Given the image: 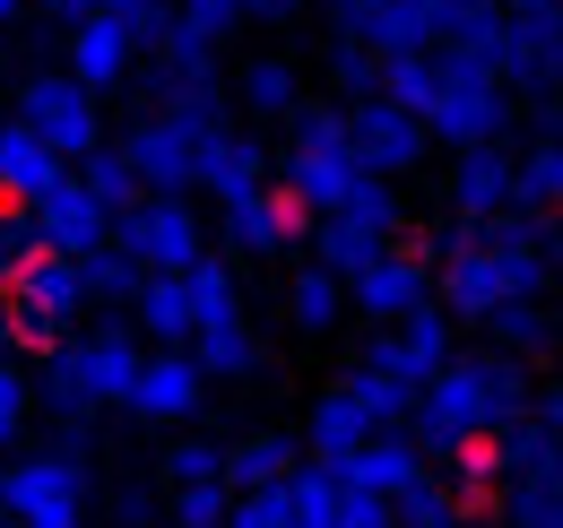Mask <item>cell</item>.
I'll list each match as a JSON object with an SVG mask.
<instances>
[{
    "instance_id": "e575fe53",
    "label": "cell",
    "mask_w": 563,
    "mask_h": 528,
    "mask_svg": "<svg viewBox=\"0 0 563 528\" xmlns=\"http://www.w3.org/2000/svg\"><path fill=\"white\" fill-rule=\"evenodd\" d=\"M78 286H87V304H131V295H140V261L104 234L96 252H78Z\"/></svg>"
},
{
    "instance_id": "b9f144b4",
    "label": "cell",
    "mask_w": 563,
    "mask_h": 528,
    "mask_svg": "<svg viewBox=\"0 0 563 528\" xmlns=\"http://www.w3.org/2000/svg\"><path fill=\"white\" fill-rule=\"evenodd\" d=\"M96 9H104L140 53H156V44H165V26H174V0H96Z\"/></svg>"
},
{
    "instance_id": "5bb4252c",
    "label": "cell",
    "mask_w": 563,
    "mask_h": 528,
    "mask_svg": "<svg viewBox=\"0 0 563 528\" xmlns=\"http://www.w3.org/2000/svg\"><path fill=\"white\" fill-rule=\"evenodd\" d=\"M303 226H312V217H303V208H295L278 183H261V191H243V199H225V208H217L225 252H261V261H269V252H286Z\"/></svg>"
},
{
    "instance_id": "7bdbcfd3",
    "label": "cell",
    "mask_w": 563,
    "mask_h": 528,
    "mask_svg": "<svg viewBox=\"0 0 563 528\" xmlns=\"http://www.w3.org/2000/svg\"><path fill=\"white\" fill-rule=\"evenodd\" d=\"M26 407H35V382H26V364L0 346V451L26 433Z\"/></svg>"
},
{
    "instance_id": "74e56055",
    "label": "cell",
    "mask_w": 563,
    "mask_h": 528,
    "mask_svg": "<svg viewBox=\"0 0 563 528\" xmlns=\"http://www.w3.org/2000/svg\"><path fill=\"white\" fill-rule=\"evenodd\" d=\"M35 261H44V226H35V208H0V295H9Z\"/></svg>"
},
{
    "instance_id": "f907efd6",
    "label": "cell",
    "mask_w": 563,
    "mask_h": 528,
    "mask_svg": "<svg viewBox=\"0 0 563 528\" xmlns=\"http://www.w3.org/2000/svg\"><path fill=\"white\" fill-rule=\"evenodd\" d=\"M547 268L563 277V217H547Z\"/></svg>"
},
{
    "instance_id": "7c38bea8",
    "label": "cell",
    "mask_w": 563,
    "mask_h": 528,
    "mask_svg": "<svg viewBox=\"0 0 563 528\" xmlns=\"http://www.w3.org/2000/svg\"><path fill=\"white\" fill-rule=\"evenodd\" d=\"M200 398H209V373L191 364V346H156V355L140 364V382H131L122 407H131L140 425H191Z\"/></svg>"
},
{
    "instance_id": "7a4b0ae2",
    "label": "cell",
    "mask_w": 563,
    "mask_h": 528,
    "mask_svg": "<svg viewBox=\"0 0 563 528\" xmlns=\"http://www.w3.org/2000/svg\"><path fill=\"white\" fill-rule=\"evenodd\" d=\"M147 346L131 321H96V330H70L53 355H44V398L62 416H96V407H122L131 382H140Z\"/></svg>"
},
{
    "instance_id": "3957f363",
    "label": "cell",
    "mask_w": 563,
    "mask_h": 528,
    "mask_svg": "<svg viewBox=\"0 0 563 528\" xmlns=\"http://www.w3.org/2000/svg\"><path fill=\"white\" fill-rule=\"evenodd\" d=\"M433 62H442V53H433ZM511 122H520V105H511L503 78H477V69H451V62H442L433 105H424V139H442V147L460 156V147H503Z\"/></svg>"
},
{
    "instance_id": "484cf974",
    "label": "cell",
    "mask_w": 563,
    "mask_h": 528,
    "mask_svg": "<svg viewBox=\"0 0 563 528\" xmlns=\"http://www.w3.org/2000/svg\"><path fill=\"white\" fill-rule=\"evenodd\" d=\"M511 208L520 217H563V139H529L511 156Z\"/></svg>"
},
{
    "instance_id": "681fc988",
    "label": "cell",
    "mask_w": 563,
    "mask_h": 528,
    "mask_svg": "<svg viewBox=\"0 0 563 528\" xmlns=\"http://www.w3.org/2000/svg\"><path fill=\"white\" fill-rule=\"evenodd\" d=\"M35 9H44V18H62V26H78V18L96 9V0H35Z\"/></svg>"
},
{
    "instance_id": "9f6ffc18",
    "label": "cell",
    "mask_w": 563,
    "mask_h": 528,
    "mask_svg": "<svg viewBox=\"0 0 563 528\" xmlns=\"http://www.w3.org/2000/svg\"><path fill=\"white\" fill-rule=\"evenodd\" d=\"M165 528H174V520H165Z\"/></svg>"
},
{
    "instance_id": "c3c4849f",
    "label": "cell",
    "mask_w": 563,
    "mask_h": 528,
    "mask_svg": "<svg viewBox=\"0 0 563 528\" xmlns=\"http://www.w3.org/2000/svg\"><path fill=\"white\" fill-rule=\"evenodd\" d=\"M303 0H243V18H261V26H278V18H295Z\"/></svg>"
},
{
    "instance_id": "d590c367",
    "label": "cell",
    "mask_w": 563,
    "mask_h": 528,
    "mask_svg": "<svg viewBox=\"0 0 563 528\" xmlns=\"http://www.w3.org/2000/svg\"><path fill=\"white\" fill-rule=\"evenodd\" d=\"M390 243H373L364 226H347V217H312V261L330 268V277H355L364 261H382Z\"/></svg>"
},
{
    "instance_id": "bcb514c9",
    "label": "cell",
    "mask_w": 563,
    "mask_h": 528,
    "mask_svg": "<svg viewBox=\"0 0 563 528\" xmlns=\"http://www.w3.org/2000/svg\"><path fill=\"white\" fill-rule=\"evenodd\" d=\"M225 503H234L225 485H183L174 494V528H225Z\"/></svg>"
},
{
    "instance_id": "603a6c76",
    "label": "cell",
    "mask_w": 563,
    "mask_h": 528,
    "mask_svg": "<svg viewBox=\"0 0 563 528\" xmlns=\"http://www.w3.org/2000/svg\"><path fill=\"white\" fill-rule=\"evenodd\" d=\"M131 330L156 338V346H191L200 312H191V277H140L131 295Z\"/></svg>"
},
{
    "instance_id": "52a82bcc",
    "label": "cell",
    "mask_w": 563,
    "mask_h": 528,
    "mask_svg": "<svg viewBox=\"0 0 563 528\" xmlns=\"http://www.w3.org/2000/svg\"><path fill=\"white\" fill-rule=\"evenodd\" d=\"M18 122L44 139L62 165H78V156H96V147H104V105L78 87L70 69H35V78L18 87Z\"/></svg>"
},
{
    "instance_id": "8992f818",
    "label": "cell",
    "mask_w": 563,
    "mask_h": 528,
    "mask_svg": "<svg viewBox=\"0 0 563 528\" xmlns=\"http://www.w3.org/2000/svg\"><path fill=\"white\" fill-rule=\"evenodd\" d=\"M113 243L140 261V277H183L191 261H209L200 208H191V199H165V191H147L140 208H122V217H113Z\"/></svg>"
},
{
    "instance_id": "6da1fadb",
    "label": "cell",
    "mask_w": 563,
    "mask_h": 528,
    "mask_svg": "<svg viewBox=\"0 0 563 528\" xmlns=\"http://www.w3.org/2000/svg\"><path fill=\"white\" fill-rule=\"evenodd\" d=\"M520 416H529V364L503 355V346H460V355L417 391L408 433H417L424 460H460V451L494 442V433L520 425Z\"/></svg>"
},
{
    "instance_id": "f6af8a7d",
    "label": "cell",
    "mask_w": 563,
    "mask_h": 528,
    "mask_svg": "<svg viewBox=\"0 0 563 528\" xmlns=\"http://www.w3.org/2000/svg\"><path fill=\"white\" fill-rule=\"evenodd\" d=\"M225 528H295V520H286V485L234 494V503H225Z\"/></svg>"
},
{
    "instance_id": "d6986e66",
    "label": "cell",
    "mask_w": 563,
    "mask_h": 528,
    "mask_svg": "<svg viewBox=\"0 0 563 528\" xmlns=\"http://www.w3.org/2000/svg\"><path fill=\"white\" fill-rule=\"evenodd\" d=\"M62 174H70V165L26 131V122H0V208H35Z\"/></svg>"
},
{
    "instance_id": "ab89813d",
    "label": "cell",
    "mask_w": 563,
    "mask_h": 528,
    "mask_svg": "<svg viewBox=\"0 0 563 528\" xmlns=\"http://www.w3.org/2000/svg\"><path fill=\"white\" fill-rule=\"evenodd\" d=\"M225 476V442H209V433H183L174 451H165V485L183 494V485H217Z\"/></svg>"
},
{
    "instance_id": "9a60e30c",
    "label": "cell",
    "mask_w": 563,
    "mask_h": 528,
    "mask_svg": "<svg viewBox=\"0 0 563 528\" xmlns=\"http://www.w3.org/2000/svg\"><path fill=\"white\" fill-rule=\"evenodd\" d=\"M355 183H364V165H355L347 139H339V147H286V183L278 191L295 199L303 217H339Z\"/></svg>"
},
{
    "instance_id": "d4e9b609",
    "label": "cell",
    "mask_w": 563,
    "mask_h": 528,
    "mask_svg": "<svg viewBox=\"0 0 563 528\" xmlns=\"http://www.w3.org/2000/svg\"><path fill=\"white\" fill-rule=\"evenodd\" d=\"M477 330H486V346H503V355H520V364H529V355H555V330H563V321L538 304V295H511V304H494Z\"/></svg>"
},
{
    "instance_id": "2e32d148",
    "label": "cell",
    "mask_w": 563,
    "mask_h": 528,
    "mask_svg": "<svg viewBox=\"0 0 563 528\" xmlns=\"http://www.w3.org/2000/svg\"><path fill=\"white\" fill-rule=\"evenodd\" d=\"M131 69H140V44H131L104 9H87V18L70 26V78L87 87V96H113Z\"/></svg>"
},
{
    "instance_id": "e0dca14e",
    "label": "cell",
    "mask_w": 563,
    "mask_h": 528,
    "mask_svg": "<svg viewBox=\"0 0 563 528\" xmlns=\"http://www.w3.org/2000/svg\"><path fill=\"white\" fill-rule=\"evenodd\" d=\"M261 183H269V147H261L252 131H234V122H225V131L200 139V183H191V191H209L217 208H225V199L261 191Z\"/></svg>"
},
{
    "instance_id": "db71d44e",
    "label": "cell",
    "mask_w": 563,
    "mask_h": 528,
    "mask_svg": "<svg viewBox=\"0 0 563 528\" xmlns=\"http://www.w3.org/2000/svg\"><path fill=\"white\" fill-rule=\"evenodd\" d=\"M18 9H26V0H0V26H9V18H18Z\"/></svg>"
},
{
    "instance_id": "30bf717a",
    "label": "cell",
    "mask_w": 563,
    "mask_h": 528,
    "mask_svg": "<svg viewBox=\"0 0 563 528\" xmlns=\"http://www.w3.org/2000/svg\"><path fill=\"white\" fill-rule=\"evenodd\" d=\"M200 139H209V131H191V122H174V113H140L131 139H122V156H131L140 191L191 199V183H200Z\"/></svg>"
},
{
    "instance_id": "f5cc1de1",
    "label": "cell",
    "mask_w": 563,
    "mask_h": 528,
    "mask_svg": "<svg viewBox=\"0 0 563 528\" xmlns=\"http://www.w3.org/2000/svg\"><path fill=\"white\" fill-rule=\"evenodd\" d=\"M460 528H503V520H494V512H468V520H460Z\"/></svg>"
},
{
    "instance_id": "44dd1931",
    "label": "cell",
    "mask_w": 563,
    "mask_h": 528,
    "mask_svg": "<svg viewBox=\"0 0 563 528\" xmlns=\"http://www.w3.org/2000/svg\"><path fill=\"white\" fill-rule=\"evenodd\" d=\"M511 208V147H460L451 156V217H503Z\"/></svg>"
},
{
    "instance_id": "4316f807",
    "label": "cell",
    "mask_w": 563,
    "mask_h": 528,
    "mask_svg": "<svg viewBox=\"0 0 563 528\" xmlns=\"http://www.w3.org/2000/svg\"><path fill=\"white\" fill-rule=\"evenodd\" d=\"M364 442H373V425H364V407H355L347 391H321L312 398V416H303V451H312V460H347V451H364Z\"/></svg>"
},
{
    "instance_id": "cb8c5ba5",
    "label": "cell",
    "mask_w": 563,
    "mask_h": 528,
    "mask_svg": "<svg viewBox=\"0 0 563 528\" xmlns=\"http://www.w3.org/2000/svg\"><path fill=\"white\" fill-rule=\"evenodd\" d=\"M303 468V442H286V433H243V442H225V494H261V485H286Z\"/></svg>"
},
{
    "instance_id": "277c9868",
    "label": "cell",
    "mask_w": 563,
    "mask_h": 528,
    "mask_svg": "<svg viewBox=\"0 0 563 528\" xmlns=\"http://www.w3.org/2000/svg\"><path fill=\"white\" fill-rule=\"evenodd\" d=\"M78 312H87V286H78V261H70V252H44V261L0 295V330L18 338V346H44V355L78 330Z\"/></svg>"
},
{
    "instance_id": "60d3db41",
    "label": "cell",
    "mask_w": 563,
    "mask_h": 528,
    "mask_svg": "<svg viewBox=\"0 0 563 528\" xmlns=\"http://www.w3.org/2000/svg\"><path fill=\"white\" fill-rule=\"evenodd\" d=\"M243 26V0H174V35H191V44H225Z\"/></svg>"
},
{
    "instance_id": "5b68a950",
    "label": "cell",
    "mask_w": 563,
    "mask_h": 528,
    "mask_svg": "<svg viewBox=\"0 0 563 528\" xmlns=\"http://www.w3.org/2000/svg\"><path fill=\"white\" fill-rule=\"evenodd\" d=\"M0 512L18 528H78L87 512V460L78 451H26L0 468Z\"/></svg>"
},
{
    "instance_id": "ee69618b",
    "label": "cell",
    "mask_w": 563,
    "mask_h": 528,
    "mask_svg": "<svg viewBox=\"0 0 563 528\" xmlns=\"http://www.w3.org/2000/svg\"><path fill=\"white\" fill-rule=\"evenodd\" d=\"M330 78H339V96H347V105L382 96V62H373L364 44H339V53H330Z\"/></svg>"
},
{
    "instance_id": "d6a6232c",
    "label": "cell",
    "mask_w": 563,
    "mask_h": 528,
    "mask_svg": "<svg viewBox=\"0 0 563 528\" xmlns=\"http://www.w3.org/2000/svg\"><path fill=\"white\" fill-rule=\"evenodd\" d=\"M78 174V191L96 199V208H104V217H122V208H140V174H131V156H122V147H96V156H78L70 165Z\"/></svg>"
},
{
    "instance_id": "836d02e7",
    "label": "cell",
    "mask_w": 563,
    "mask_h": 528,
    "mask_svg": "<svg viewBox=\"0 0 563 528\" xmlns=\"http://www.w3.org/2000/svg\"><path fill=\"white\" fill-rule=\"evenodd\" d=\"M339 217H347V226H364L373 243H399V234H408V199H399V183H382V174H364Z\"/></svg>"
},
{
    "instance_id": "7402d4cb",
    "label": "cell",
    "mask_w": 563,
    "mask_h": 528,
    "mask_svg": "<svg viewBox=\"0 0 563 528\" xmlns=\"http://www.w3.org/2000/svg\"><path fill=\"white\" fill-rule=\"evenodd\" d=\"M191 364H200L209 382H252V373L269 364V346H261V330H252L243 312H225V321H200V330H191Z\"/></svg>"
},
{
    "instance_id": "ac0fdd59",
    "label": "cell",
    "mask_w": 563,
    "mask_h": 528,
    "mask_svg": "<svg viewBox=\"0 0 563 528\" xmlns=\"http://www.w3.org/2000/svg\"><path fill=\"white\" fill-rule=\"evenodd\" d=\"M35 226H44V252H70V261H78V252H96V243L113 234V217L78 191V174H62L53 191L35 199Z\"/></svg>"
},
{
    "instance_id": "f546056e",
    "label": "cell",
    "mask_w": 563,
    "mask_h": 528,
    "mask_svg": "<svg viewBox=\"0 0 563 528\" xmlns=\"http://www.w3.org/2000/svg\"><path fill=\"white\" fill-rule=\"evenodd\" d=\"M364 53L390 62V53H433V0H382L373 26H364Z\"/></svg>"
},
{
    "instance_id": "8fae6325",
    "label": "cell",
    "mask_w": 563,
    "mask_h": 528,
    "mask_svg": "<svg viewBox=\"0 0 563 528\" xmlns=\"http://www.w3.org/2000/svg\"><path fill=\"white\" fill-rule=\"evenodd\" d=\"M503 87L520 96H563V9H503Z\"/></svg>"
},
{
    "instance_id": "f1b7e54d",
    "label": "cell",
    "mask_w": 563,
    "mask_h": 528,
    "mask_svg": "<svg viewBox=\"0 0 563 528\" xmlns=\"http://www.w3.org/2000/svg\"><path fill=\"white\" fill-rule=\"evenodd\" d=\"M286 312H295V330H303V338L339 330V312H347V277H330L321 261H303L295 277H286Z\"/></svg>"
},
{
    "instance_id": "11a10c76",
    "label": "cell",
    "mask_w": 563,
    "mask_h": 528,
    "mask_svg": "<svg viewBox=\"0 0 563 528\" xmlns=\"http://www.w3.org/2000/svg\"><path fill=\"white\" fill-rule=\"evenodd\" d=\"M555 364H563V330H555Z\"/></svg>"
},
{
    "instance_id": "f35d334b",
    "label": "cell",
    "mask_w": 563,
    "mask_h": 528,
    "mask_svg": "<svg viewBox=\"0 0 563 528\" xmlns=\"http://www.w3.org/2000/svg\"><path fill=\"white\" fill-rule=\"evenodd\" d=\"M183 277H191V312H200V321H225V312H243V277H234V261H191L183 268Z\"/></svg>"
},
{
    "instance_id": "8d00e7d4",
    "label": "cell",
    "mask_w": 563,
    "mask_h": 528,
    "mask_svg": "<svg viewBox=\"0 0 563 528\" xmlns=\"http://www.w3.org/2000/svg\"><path fill=\"white\" fill-rule=\"evenodd\" d=\"M339 391H347L355 407H364V425H373V433L408 425V407H417V391H408V382H390V373H373V364H355V373L339 382Z\"/></svg>"
},
{
    "instance_id": "816d5d0a",
    "label": "cell",
    "mask_w": 563,
    "mask_h": 528,
    "mask_svg": "<svg viewBox=\"0 0 563 528\" xmlns=\"http://www.w3.org/2000/svg\"><path fill=\"white\" fill-rule=\"evenodd\" d=\"M494 9H511V18H520V9H563V0H494Z\"/></svg>"
},
{
    "instance_id": "83f0119b",
    "label": "cell",
    "mask_w": 563,
    "mask_h": 528,
    "mask_svg": "<svg viewBox=\"0 0 563 528\" xmlns=\"http://www.w3.org/2000/svg\"><path fill=\"white\" fill-rule=\"evenodd\" d=\"M468 520V503H460V485L442 476V468H417L399 494H390V528H460Z\"/></svg>"
},
{
    "instance_id": "ffe728a7",
    "label": "cell",
    "mask_w": 563,
    "mask_h": 528,
    "mask_svg": "<svg viewBox=\"0 0 563 528\" xmlns=\"http://www.w3.org/2000/svg\"><path fill=\"white\" fill-rule=\"evenodd\" d=\"M321 468H330V460H321ZM417 468H433V460L417 451V433H408V425H390V433H373L364 451H347V460H339V476H347L355 494H382V503H390Z\"/></svg>"
},
{
    "instance_id": "9c48e42d",
    "label": "cell",
    "mask_w": 563,
    "mask_h": 528,
    "mask_svg": "<svg viewBox=\"0 0 563 528\" xmlns=\"http://www.w3.org/2000/svg\"><path fill=\"white\" fill-rule=\"evenodd\" d=\"M347 147L364 174H382V183H399V174H417L424 165V113H408V105H390V96H364V105H347Z\"/></svg>"
},
{
    "instance_id": "1f68e13d",
    "label": "cell",
    "mask_w": 563,
    "mask_h": 528,
    "mask_svg": "<svg viewBox=\"0 0 563 528\" xmlns=\"http://www.w3.org/2000/svg\"><path fill=\"white\" fill-rule=\"evenodd\" d=\"M339 503H347V476H339V468H295V476H286V520L295 528H339Z\"/></svg>"
},
{
    "instance_id": "ba28073f",
    "label": "cell",
    "mask_w": 563,
    "mask_h": 528,
    "mask_svg": "<svg viewBox=\"0 0 563 528\" xmlns=\"http://www.w3.org/2000/svg\"><path fill=\"white\" fill-rule=\"evenodd\" d=\"M451 355H460V321H451L442 304H417L408 321H382L373 346H364V364H373V373H390V382H408V391H424Z\"/></svg>"
},
{
    "instance_id": "7dc6e473",
    "label": "cell",
    "mask_w": 563,
    "mask_h": 528,
    "mask_svg": "<svg viewBox=\"0 0 563 528\" xmlns=\"http://www.w3.org/2000/svg\"><path fill=\"white\" fill-rule=\"evenodd\" d=\"M373 9H382V0H330V18H339V35H347V44H364V26H373Z\"/></svg>"
},
{
    "instance_id": "4fadbf2b",
    "label": "cell",
    "mask_w": 563,
    "mask_h": 528,
    "mask_svg": "<svg viewBox=\"0 0 563 528\" xmlns=\"http://www.w3.org/2000/svg\"><path fill=\"white\" fill-rule=\"evenodd\" d=\"M347 304L364 312V321H408L417 304H433V261L390 243L382 261H364V268L347 277Z\"/></svg>"
},
{
    "instance_id": "4dcf8cb0",
    "label": "cell",
    "mask_w": 563,
    "mask_h": 528,
    "mask_svg": "<svg viewBox=\"0 0 563 528\" xmlns=\"http://www.w3.org/2000/svg\"><path fill=\"white\" fill-rule=\"evenodd\" d=\"M234 105H243V113H261V122H286V113L303 105V78H295V62H278V53H269V62H252L243 78H234Z\"/></svg>"
}]
</instances>
